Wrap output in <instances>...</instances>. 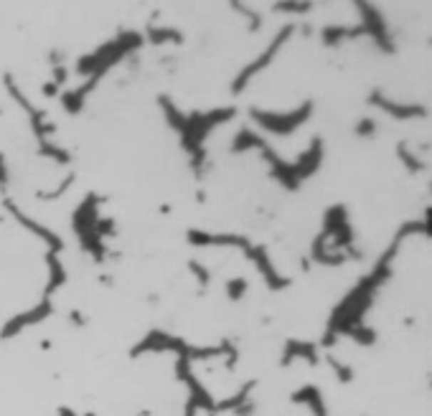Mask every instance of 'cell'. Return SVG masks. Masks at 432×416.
I'll return each instance as SVG.
<instances>
[{
	"instance_id": "obj_2",
	"label": "cell",
	"mask_w": 432,
	"mask_h": 416,
	"mask_svg": "<svg viewBox=\"0 0 432 416\" xmlns=\"http://www.w3.org/2000/svg\"><path fill=\"white\" fill-rule=\"evenodd\" d=\"M292 33H295V26H292V24L282 26V28L277 31V33H274V38L267 43V48H264V51L259 53V56L254 58V61H250V64H247L245 69H242L240 74H237V79H234V84H232V92H234V94L245 92L247 84H250V81L254 79V76L262 74V71L267 69L269 64H272L274 56H277V53L282 51V46H285L287 41H290Z\"/></svg>"
},
{
	"instance_id": "obj_7",
	"label": "cell",
	"mask_w": 432,
	"mask_h": 416,
	"mask_svg": "<svg viewBox=\"0 0 432 416\" xmlns=\"http://www.w3.org/2000/svg\"><path fill=\"white\" fill-rule=\"evenodd\" d=\"M272 11L285 16H305L313 11V0H274Z\"/></svg>"
},
{
	"instance_id": "obj_10",
	"label": "cell",
	"mask_w": 432,
	"mask_h": 416,
	"mask_svg": "<svg viewBox=\"0 0 432 416\" xmlns=\"http://www.w3.org/2000/svg\"><path fill=\"white\" fill-rule=\"evenodd\" d=\"M430 43H432V41H430Z\"/></svg>"
},
{
	"instance_id": "obj_9",
	"label": "cell",
	"mask_w": 432,
	"mask_h": 416,
	"mask_svg": "<svg viewBox=\"0 0 432 416\" xmlns=\"http://www.w3.org/2000/svg\"><path fill=\"white\" fill-rule=\"evenodd\" d=\"M53 76H56V79H53V81H58V84H61V81L66 79V69H61V66H58V69L53 71Z\"/></svg>"
},
{
	"instance_id": "obj_6",
	"label": "cell",
	"mask_w": 432,
	"mask_h": 416,
	"mask_svg": "<svg viewBox=\"0 0 432 416\" xmlns=\"http://www.w3.org/2000/svg\"><path fill=\"white\" fill-rule=\"evenodd\" d=\"M145 36L150 43L160 46V43H183V33L178 28H170V26H148Z\"/></svg>"
},
{
	"instance_id": "obj_3",
	"label": "cell",
	"mask_w": 432,
	"mask_h": 416,
	"mask_svg": "<svg viewBox=\"0 0 432 416\" xmlns=\"http://www.w3.org/2000/svg\"><path fill=\"white\" fill-rule=\"evenodd\" d=\"M359 8V13H361V26L366 28V36H371L374 38V43L381 48V51L386 53H394L397 51V46H394V41H391L389 31H386V24L384 18H381V13L376 11L369 0H354Z\"/></svg>"
},
{
	"instance_id": "obj_5",
	"label": "cell",
	"mask_w": 432,
	"mask_h": 416,
	"mask_svg": "<svg viewBox=\"0 0 432 416\" xmlns=\"http://www.w3.org/2000/svg\"><path fill=\"white\" fill-rule=\"evenodd\" d=\"M359 36H366V28H364L361 24L354 26V28H346V26H326V28L321 31V38L326 46H339L344 41H354L359 38Z\"/></svg>"
},
{
	"instance_id": "obj_8",
	"label": "cell",
	"mask_w": 432,
	"mask_h": 416,
	"mask_svg": "<svg viewBox=\"0 0 432 416\" xmlns=\"http://www.w3.org/2000/svg\"><path fill=\"white\" fill-rule=\"evenodd\" d=\"M229 6H232V11H237L242 18H245L247 24H250V31L262 28V16H259L254 8H250L247 3H242V0H229Z\"/></svg>"
},
{
	"instance_id": "obj_4",
	"label": "cell",
	"mask_w": 432,
	"mask_h": 416,
	"mask_svg": "<svg viewBox=\"0 0 432 416\" xmlns=\"http://www.w3.org/2000/svg\"><path fill=\"white\" fill-rule=\"evenodd\" d=\"M310 110H313V104L305 102L303 107H300L298 112H292V115H269V112L252 110V117H254L259 125H264V128L277 130V132H287V130H292L295 125H300V122L310 115Z\"/></svg>"
},
{
	"instance_id": "obj_1",
	"label": "cell",
	"mask_w": 432,
	"mask_h": 416,
	"mask_svg": "<svg viewBox=\"0 0 432 416\" xmlns=\"http://www.w3.org/2000/svg\"><path fill=\"white\" fill-rule=\"evenodd\" d=\"M143 43H145V38H143L138 31H125V33H120L117 38L102 43L97 51H92V53H87V56L79 58L76 71H79V74H87V76L94 74V71H110L112 66L120 64L128 53L138 51Z\"/></svg>"
}]
</instances>
